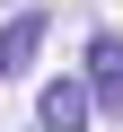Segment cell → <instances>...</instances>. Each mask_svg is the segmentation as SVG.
I'll return each mask as SVG.
<instances>
[{
  "instance_id": "obj_1",
  "label": "cell",
  "mask_w": 123,
  "mask_h": 132,
  "mask_svg": "<svg viewBox=\"0 0 123 132\" xmlns=\"http://www.w3.org/2000/svg\"><path fill=\"white\" fill-rule=\"evenodd\" d=\"M88 79H44V97H35V132H88Z\"/></svg>"
},
{
  "instance_id": "obj_2",
  "label": "cell",
  "mask_w": 123,
  "mask_h": 132,
  "mask_svg": "<svg viewBox=\"0 0 123 132\" xmlns=\"http://www.w3.org/2000/svg\"><path fill=\"white\" fill-rule=\"evenodd\" d=\"M88 97H97L106 114H123V35H114V27L88 35Z\"/></svg>"
},
{
  "instance_id": "obj_3",
  "label": "cell",
  "mask_w": 123,
  "mask_h": 132,
  "mask_svg": "<svg viewBox=\"0 0 123 132\" xmlns=\"http://www.w3.org/2000/svg\"><path fill=\"white\" fill-rule=\"evenodd\" d=\"M35 44H44V9H18L9 27H0V79H18L35 62Z\"/></svg>"
}]
</instances>
